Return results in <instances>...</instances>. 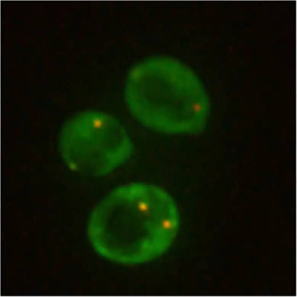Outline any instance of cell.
I'll return each mask as SVG.
<instances>
[{"label": "cell", "instance_id": "6da1fadb", "mask_svg": "<svg viewBox=\"0 0 297 297\" xmlns=\"http://www.w3.org/2000/svg\"><path fill=\"white\" fill-rule=\"evenodd\" d=\"M177 209L171 197L153 185L134 183L113 190L98 213V231L108 243L116 245L132 231L165 236L177 231Z\"/></svg>", "mask_w": 297, "mask_h": 297}, {"label": "cell", "instance_id": "7a4b0ae2", "mask_svg": "<svg viewBox=\"0 0 297 297\" xmlns=\"http://www.w3.org/2000/svg\"><path fill=\"white\" fill-rule=\"evenodd\" d=\"M128 142L123 128L115 118L100 112L86 111L72 117L66 124L63 154L72 171L102 176L126 159Z\"/></svg>", "mask_w": 297, "mask_h": 297}, {"label": "cell", "instance_id": "3957f363", "mask_svg": "<svg viewBox=\"0 0 297 297\" xmlns=\"http://www.w3.org/2000/svg\"><path fill=\"white\" fill-rule=\"evenodd\" d=\"M172 60L148 61L134 67L126 82L125 97L132 114L142 123L168 128L181 111L180 72Z\"/></svg>", "mask_w": 297, "mask_h": 297}]
</instances>
